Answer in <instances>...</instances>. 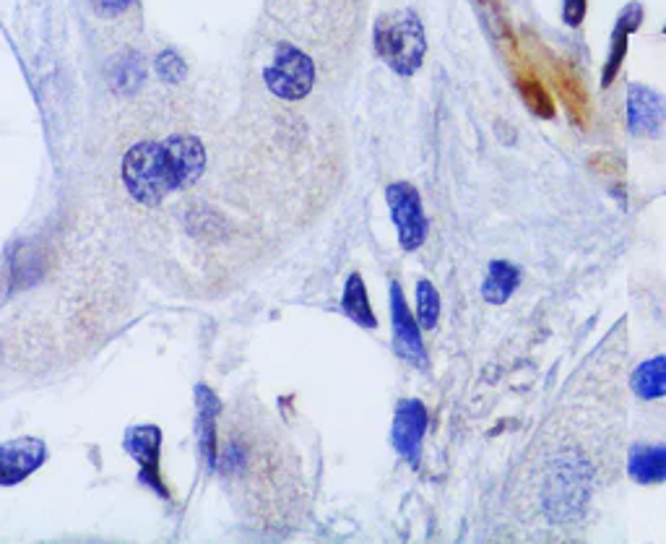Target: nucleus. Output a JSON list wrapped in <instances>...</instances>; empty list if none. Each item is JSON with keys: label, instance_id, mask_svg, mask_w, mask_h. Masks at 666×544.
Returning a JSON list of instances; mask_svg holds the SVG:
<instances>
[{"label": "nucleus", "instance_id": "19", "mask_svg": "<svg viewBox=\"0 0 666 544\" xmlns=\"http://www.w3.org/2000/svg\"><path fill=\"white\" fill-rule=\"evenodd\" d=\"M157 68H159V76L167 81H180L182 76H185V63H182L174 53L159 55Z\"/></svg>", "mask_w": 666, "mask_h": 544}, {"label": "nucleus", "instance_id": "3", "mask_svg": "<svg viewBox=\"0 0 666 544\" xmlns=\"http://www.w3.org/2000/svg\"><path fill=\"white\" fill-rule=\"evenodd\" d=\"M588 466L576 453L560 456L546 477V513L552 519H567L578 513L588 498Z\"/></svg>", "mask_w": 666, "mask_h": 544}, {"label": "nucleus", "instance_id": "17", "mask_svg": "<svg viewBox=\"0 0 666 544\" xmlns=\"http://www.w3.org/2000/svg\"><path fill=\"white\" fill-rule=\"evenodd\" d=\"M518 94L523 97L526 107H529L534 115L555 117V102H552L550 92H546V89L537 79H531V76H521V79H518Z\"/></svg>", "mask_w": 666, "mask_h": 544}, {"label": "nucleus", "instance_id": "10", "mask_svg": "<svg viewBox=\"0 0 666 544\" xmlns=\"http://www.w3.org/2000/svg\"><path fill=\"white\" fill-rule=\"evenodd\" d=\"M391 320H394V341L396 350L404 360H409L411 365L425 367L427 365V352L422 344V337H419L417 320L409 313V305H406V297L398 282L391 284Z\"/></svg>", "mask_w": 666, "mask_h": 544}, {"label": "nucleus", "instance_id": "1", "mask_svg": "<svg viewBox=\"0 0 666 544\" xmlns=\"http://www.w3.org/2000/svg\"><path fill=\"white\" fill-rule=\"evenodd\" d=\"M206 167V149L195 136L136 144L123 157V183L138 204L157 206L167 195L193 185Z\"/></svg>", "mask_w": 666, "mask_h": 544}, {"label": "nucleus", "instance_id": "5", "mask_svg": "<svg viewBox=\"0 0 666 544\" xmlns=\"http://www.w3.org/2000/svg\"><path fill=\"white\" fill-rule=\"evenodd\" d=\"M385 199H388L391 216H394L402 248L417 250L427 237V216L422 208V199H419V191L409 183H394L388 185V191H385Z\"/></svg>", "mask_w": 666, "mask_h": 544}, {"label": "nucleus", "instance_id": "12", "mask_svg": "<svg viewBox=\"0 0 666 544\" xmlns=\"http://www.w3.org/2000/svg\"><path fill=\"white\" fill-rule=\"evenodd\" d=\"M628 472L641 485L666 483V445H635L630 451Z\"/></svg>", "mask_w": 666, "mask_h": 544}, {"label": "nucleus", "instance_id": "7", "mask_svg": "<svg viewBox=\"0 0 666 544\" xmlns=\"http://www.w3.org/2000/svg\"><path fill=\"white\" fill-rule=\"evenodd\" d=\"M47 449L39 438H13L0 443V485H19L45 464Z\"/></svg>", "mask_w": 666, "mask_h": 544}, {"label": "nucleus", "instance_id": "13", "mask_svg": "<svg viewBox=\"0 0 666 544\" xmlns=\"http://www.w3.org/2000/svg\"><path fill=\"white\" fill-rule=\"evenodd\" d=\"M552 81H555V89H557L560 100H563V104H565L567 115L573 117V123L584 128V125L588 123V97H586L584 83H580L578 76L565 66L555 68Z\"/></svg>", "mask_w": 666, "mask_h": 544}, {"label": "nucleus", "instance_id": "20", "mask_svg": "<svg viewBox=\"0 0 666 544\" xmlns=\"http://www.w3.org/2000/svg\"><path fill=\"white\" fill-rule=\"evenodd\" d=\"M563 19L567 26H580L586 19V0H565Z\"/></svg>", "mask_w": 666, "mask_h": 544}, {"label": "nucleus", "instance_id": "21", "mask_svg": "<svg viewBox=\"0 0 666 544\" xmlns=\"http://www.w3.org/2000/svg\"><path fill=\"white\" fill-rule=\"evenodd\" d=\"M97 3L102 5V11H104V13H117V11L128 9L131 0H97Z\"/></svg>", "mask_w": 666, "mask_h": 544}, {"label": "nucleus", "instance_id": "11", "mask_svg": "<svg viewBox=\"0 0 666 544\" xmlns=\"http://www.w3.org/2000/svg\"><path fill=\"white\" fill-rule=\"evenodd\" d=\"M641 21H643V9L637 3H630L628 9L620 13V19H617L614 32H612V47H609V55H607V63H605V73H601V87H612L617 73H620L622 63H625L630 34H633L637 26H641Z\"/></svg>", "mask_w": 666, "mask_h": 544}, {"label": "nucleus", "instance_id": "8", "mask_svg": "<svg viewBox=\"0 0 666 544\" xmlns=\"http://www.w3.org/2000/svg\"><path fill=\"white\" fill-rule=\"evenodd\" d=\"M427 430V409L422 401L404 399L398 401L394 417V445L411 466L419 464L422 456V438Z\"/></svg>", "mask_w": 666, "mask_h": 544}, {"label": "nucleus", "instance_id": "16", "mask_svg": "<svg viewBox=\"0 0 666 544\" xmlns=\"http://www.w3.org/2000/svg\"><path fill=\"white\" fill-rule=\"evenodd\" d=\"M341 310L347 313L354 324H360L362 329H377V318L373 308H370L368 290H364L360 274H352L347 279V287H343V297H341Z\"/></svg>", "mask_w": 666, "mask_h": 544}, {"label": "nucleus", "instance_id": "18", "mask_svg": "<svg viewBox=\"0 0 666 544\" xmlns=\"http://www.w3.org/2000/svg\"><path fill=\"white\" fill-rule=\"evenodd\" d=\"M417 318L419 324H422V329L427 331L434 329L440 318L438 290H434L432 282H427V279H422V282L417 284Z\"/></svg>", "mask_w": 666, "mask_h": 544}, {"label": "nucleus", "instance_id": "14", "mask_svg": "<svg viewBox=\"0 0 666 544\" xmlns=\"http://www.w3.org/2000/svg\"><path fill=\"white\" fill-rule=\"evenodd\" d=\"M630 388L635 396L646 401H656L666 396V354H656L635 367L633 378H630Z\"/></svg>", "mask_w": 666, "mask_h": 544}, {"label": "nucleus", "instance_id": "6", "mask_svg": "<svg viewBox=\"0 0 666 544\" xmlns=\"http://www.w3.org/2000/svg\"><path fill=\"white\" fill-rule=\"evenodd\" d=\"M666 125V100L651 87L630 83L628 89V128L633 136H662Z\"/></svg>", "mask_w": 666, "mask_h": 544}, {"label": "nucleus", "instance_id": "2", "mask_svg": "<svg viewBox=\"0 0 666 544\" xmlns=\"http://www.w3.org/2000/svg\"><path fill=\"white\" fill-rule=\"evenodd\" d=\"M375 50L381 58L388 63L391 71L398 76H411L422 68L425 53H427V39L422 21L415 11L402 9L383 13L375 21L373 32Z\"/></svg>", "mask_w": 666, "mask_h": 544}, {"label": "nucleus", "instance_id": "15", "mask_svg": "<svg viewBox=\"0 0 666 544\" xmlns=\"http://www.w3.org/2000/svg\"><path fill=\"white\" fill-rule=\"evenodd\" d=\"M518 284H521V271H518L513 263L493 261L489 263L485 284H482V295H485L487 303L503 305L508 303Z\"/></svg>", "mask_w": 666, "mask_h": 544}, {"label": "nucleus", "instance_id": "4", "mask_svg": "<svg viewBox=\"0 0 666 544\" xmlns=\"http://www.w3.org/2000/svg\"><path fill=\"white\" fill-rule=\"evenodd\" d=\"M266 87L271 89V94H276L279 100H303L313 92L315 83V66L307 55L294 45H282L273 50L271 66L263 71Z\"/></svg>", "mask_w": 666, "mask_h": 544}, {"label": "nucleus", "instance_id": "9", "mask_svg": "<svg viewBox=\"0 0 666 544\" xmlns=\"http://www.w3.org/2000/svg\"><path fill=\"white\" fill-rule=\"evenodd\" d=\"M159 449H162V432L154 424H144V428H133L125 432V451L136 458L142 466V479L149 487H154L162 498H170L167 487L159 474Z\"/></svg>", "mask_w": 666, "mask_h": 544}]
</instances>
